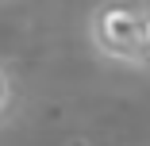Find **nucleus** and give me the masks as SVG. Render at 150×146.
Here are the masks:
<instances>
[{
    "mask_svg": "<svg viewBox=\"0 0 150 146\" xmlns=\"http://www.w3.org/2000/svg\"><path fill=\"white\" fill-rule=\"evenodd\" d=\"M88 39L100 58L119 66H146L142 54V0H104L88 16Z\"/></svg>",
    "mask_w": 150,
    "mask_h": 146,
    "instance_id": "1",
    "label": "nucleus"
},
{
    "mask_svg": "<svg viewBox=\"0 0 150 146\" xmlns=\"http://www.w3.org/2000/svg\"><path fill=\"white\" fill-rule=\"evenodd\" d=\"M142 54L150 66V0H142Z\"/></svg>",
    "mask_w": 150,
    "mask_h": 146,
    "instance_id": "2",
    "label": "nucleus"
},
{
    "mask_svg": "<svg viewBox=\"0 0 150 146\" xmlns=\"http://www.w3.org/2000/svg\"><path fill=\"white\" fill-rule=\"evenodd\" d=\"M8 104H12V81H8L4 69H0V115L8 111Z\"/></svg>",
    "mask_w": 150,
    "mask_h": 146,
    "instance_id": "3",
    "label": "nucleus"
}]
</instances>
